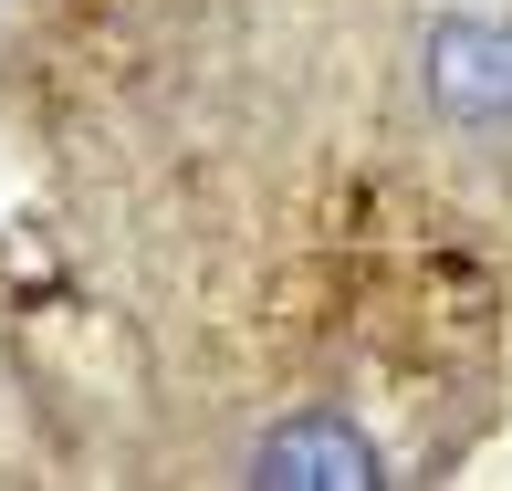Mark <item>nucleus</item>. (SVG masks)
<instances>
[{
  "mask_svg": "<svg viewBox=\"0 0 512 491\" xmlns=\"http://www.w3.org/2000/svg\"><path fill=\"white\" fill-rule=\"evenodd\" d=\"M418 115L450 136H512V11H439L418 32Z\"/></svg>",
  "mask_w": 512,
  "mask_h": 491,
  "instance_id": "f257e3e1",
  "label": "nucleus"
},
{
  "mask_svg": "<svg viewBox=\"0 0 512 491\" xmlns=\"http://www.w3.org/2000/svg\"><path fill=\"white\" fill-rule=\"evenodd\" d=\"M241 481H262V491H377L387 460H377V439L345 408H293V418H272V429L251 439Z\"/></svg>",
  "mask_w": 512,
  "mask_h": 491,
  "instance_id": "f03ea898",
  "label": "nucleus"
}]
</instances>
